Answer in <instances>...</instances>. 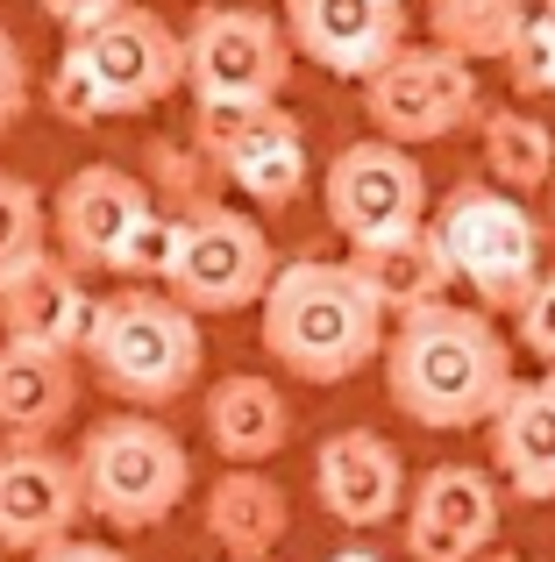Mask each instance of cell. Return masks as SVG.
<instances>
[{
  "label": "cell",
  "instance_id": "277c9868",
  "mask_svg": "<svg viewBox=\"0 0 555 562\" xmlns=\"http://www.w3.org/2000/svg\"><path fill=\"white\" fill-rule=\"evenodd\" d=\"M79 484L93 520H107L114 535H143L171 520L179 498L193 492V456L150 413H107L79 441Z\"/></svg>",
  "mask_w": 555,
  "mask_h": 562
},
{
  "label": "cell",
  "instance_id": "2e32d148",
  "mask_svg": "<svg viewBox=\"0 0 555 562\" xmlns=\"http://www.w3.org/2000/svg\"><path fill=\"white\" fill-rule=\"evenodd\" d=\"M93 292H86L79 263H57L50 249L29 257L22 271L0 278V335L8 342H36V349H86V328H93Z\"/></svg>",
  "mask_w": 555,
  "mask_h": 562
},
{
  "label": "cell",
  "instance_id": "8992f818",
  "mask_svg": "<svg viewBox=\"0 0 555 562\" xmlns=\"http://www.w3.org/2000/svg\"><path fill=\"white\" fill-rule=\"evenodd\" d=\"M363 114L385 143H442L456 128L485 122V93H477L471 57L442 50V43H399L385 65L363 79Z\"/></svg>",
  "mask_w": 555,
  "mask_h": 562
},
{
  "label": "cell",
  "instance_id": "cb8c5ba5",
  "mask_svg": "<svg viewBox=\"0 0 555 562\" xmlns=\"http://www.w3.org/2000/svg\"><path fill=\"white\" fill-rule=\"evenodd\" d=\"M520 14H528V0H428V36L442 50L471 57V65H485V57L506 65V50L520 36Z\"/></svg>",
  "mask_w": 555,
  "mask_h": 562
},
{
  "label": "cell",
  "instance_id": "e575fe53",
  "mask_svg": "<svg viewBox=\"0 0 555 562\" xmlns=\"http://www.w3.org/2000/svg\"><path fill=\"white\" fill-rule=\"evenodd\" d=\"M477 562H520V555H513V549H485Z\"/></svg>",
  "mask_w": 555,
  "mask_h": 562
},
{
  "label": "cell",
  "instance_id": "4dcf8cb0",
  "mask_svg": "<svg viewBox=\"0 0 555 562\" xmlns=\"http://www.w3.org/2000/svg\"><path fill=\"white\" fill-rule=\"evenodd\" d=\"M22 114H29V57H22V43L0 29V136H8Z\"/></svg>",
  "mask_w": 555,
  "mask_h": 562
},
{
  "label": "cell",
  "instance_id": "ffe728a7",
  "mask_svg": "<svg viewBox=\"0 0 555 562\" xmlns=\"http://www.w3.org/2000/svg\"><path fill=\"white\" fill-rule=\"evenodd\" d=\"M207 441L222 449V463H271L278 449L292 441V406L271 378L257 371H228L207 392Z\"/></svg>",
  "mask_w": 555,
  "mask_h": 562
},
{
  "label": "cell",
  "instance_id": "ba28073f",
  "mask_svg": "<svg viewBox=\"0 0 555 562\" xmlns=\"http://www.w3.org/2000/svg\"><path fill=\"white\" fill-rule=\"evenodd\" d=\"M320 200H328V221L342 228L349 249L399 243V235L428 228V171L406 143H385V136L342 143L328 179H320Z\"/></svg>",
  "mask_w": 555,
  "mask_h": 562
},
{
  "label": "cell",
  "instance_id": "d6a6232c",
  "mask_svg": "<svg viewBox=\"0 0 555 562\" xmlns=\"http://www.w3.org/2000/svg\"><path fill=\"white\" fill-rule=\"evenodd\" d=\"M36 8H43V14H50V22H57V29H79V22H86V14H100V8H114V0H36Z\"/></svg>",
  "mask_w": 555,
  "mask_h": 562
},
{
  "label": "cell",
  "instance_id": "ac0fdd59",
  "mask_svg": "<svg viewBox=\"0 0 555 562\" xmlns=\"http://www.w3.org/2000/svg\"><path fill=\"white\" fill-rule=\"evenodd\" d=\"M491 463L513 498H555V371L506 392V406L491 413Z\"/></svg>",
  "mask_w": 555,
  "mask_h": 562
},
{
  "label": "cell",
  "instance_id": "4fadbf2b",
  "mask_svg": "<svg viewBox=\"0 0 555 562\" xmlns=\"http://www.w3.org/2000/svg\"><path fill=\"white\" fill-rule=\"evenodd\" d=\"M285 36L335 79H371L406 43V0H285Z\"/></svg>",
  "mask_w": 555,
  "mask_h": 562
},
{
  "label": "cell",
  "instance_id": "7c38bea8",
  "mask_svg": "<svg viewBox=\"0 0 555 562\" xmlns=\"http://www.w3.org/2000/svg\"><path fill=\"white\" fill-rule=\"evenodd\" d=\"M499 541V484L477 463H434L406 492V555L414 562H477Z\"/></svg>",
  "mask_w": 555,
  "mask_h": 562
},
{
  "label": "cell",
  "instance_id": "9c48e42d",
  "mask_svg": "<svg viewBox=\"0 0 555 562\" xmlns=\"http://www.w3.org/2000/svg\"><path fill=\"white\" fill-rule=\"evenodd\" d=\"M278 278L271 235L250 214H228L222 200L185 214V243L171 263V300H185L193 314H242V306H264Z\"/></svg>",
  "mask_w": 555,
  "mask_h": 562
},
{
  "label": "cell",
  "instance_id": "30bf717a",
  "mask_svg": "<svg viewBox=\"0 0 555 562\" xmlns=\"http://www.w3.org/2000/svg\"><path fill=\"white\" fill-rule=\"evenodd\" d=\"M292 79V36L264 8H200L185 29L193 100H278Z\"/></svg>",
  "mask_w": 555,
  "mask_h": 562
},
{
  "label": "cell",
  "instance_id": "e0dca14e",
  "mask_svg": "<svg viewBox=\"0 0 555 562\" xmlns=\"http://www.w3.org/2000/svg\"><path fill=\"white\" fill-rule=\"evenodd\" d=\"M79 413L71 349H36L0 335V441H50Z\"/></svg>",
  "mask_w": 555,
  "mask_h": 562
},
{
  "label": "cell",
  "instance_id": "7402d4cb",
  "mask_svg": "<svg viewBox=\"0 0 555 562\" xmlns=\"http://www.w3.org/2000/svg\"><path fill=\"white\" fill-rule=\"evenodd\" d=\"M349 263H356V278L371 285V300L385 306L392 321L420 314V306H442L449 285H456V271H449L442 243H434L428 228L399 235V243H371V249H349Z\"/></svg>",
  "mask_w": 555,
  "mask_h": 562
},
{
  "label": "cell",
  "instance_id": "52a82bcc",
  "mask_svg": "<svg viewBox=\"0 0 555 562\" xmlns=\"http://www.w3.org/2000/svg\"><path fill=\"white\" fill-rule=\"evenodd\" d=\"M65 57L93 71L114 114H150L185 86V36H171L136 0H114V8L86 14L79 29H65Z\"/></svg>",
  "mask_w": 555,
  "mask_h": 562
},
{
  "label": "cell",
  "instance_id": "1f68e13d",
  "mask_svg": "<svg viewBox=\"0 0 555 562\" xmlns=\"http://www.w3.org/2000/svg\"><path fill=\"white\" fill-rule=\"evenodd\" d=\"M29 562H128L114 541H79V535H65V541H50V549H36Z\"/></svg>",
  "mask_w": 555,
  "mask_h": 562
},
{
  "label": "cell",
  "instance_id": "d4e9b609",
  "mask_svg": "<svg viewBox=\"0 0 555 562\" xmlns=\"http://www.w3.org/2000/svg\"><path fill=\"white\" fill-rule=\"evenodd\" d=\"M214 179L222 171L200 157V143H150V192L165 214H200L214 206Z\"/></svg>",
  "mask_w": 555,
  "mask_h": 562
},
{
  "label": "cell",
  "instance_id": "7a4b0ae2",
  "mask_svg": "<svg viewBox=\"0 0 555 562\" xmlns=\"http://www.w3.org/2000/svg\"><path fill=\"white\" fill-rule=\"evenodd\" d=\"M385 306L371 300V285L356 278V263L328 257H292L278 263L264 292V357L285 378L306 384H342L363 363L385 357Z\"/></svg>",
  "mask_w": 555,
  "mask_h": 562
},
{
  "label": "cell",
  "instance_id": "3957f363",
  "mask_svg": "<svg viewBox=\"0 0 555 562\" xmlns=\"http://www.w3.org/2000/svg\"><path fill=\"white\" fill-rule=\"evenodd\" d=\"M86 363L107 384L122 406H171L200 384V363H207V335H200V314L171 292H107L93 306V328H86Z\"/></svg>",
  "mask_w": 555,
  "mask_h": 562
},
{
  "label": "cell",
  "instance_id": "f546056e",
  "mask_svg": "<svg viewBox=\"0 0 555 562\" xmlns=\"http://www.w3.org/2000/svg\"><path fill=\"white\" fill-rule=\"evenodd\" d=\"M513 328H520V342L555 371V271H542V285L528 292V306L513 314Z\"/></svg>",
  "mask_w": 555,
  "mask_h": 562
},
{
  "label": "cell",
  "instance_id": "836d02e7",
  "mask_svg": "<svg viewBox=\"0 0 555 562\" xmlns=\"http://www.w3.org/2000/svg\"><path fill=\"white\" fill-rule=\"evenodd\" d=\"M328 562H385L377 549H342V555H328Z\"/></svg>",
  "mask_w": 555,
  "mask_h": 562
},
{
  "label": "cell",
  "instance_id": "4316f807",
  "mask_svg": "<svg viewBox=\"0 0 555 562\" xmlns=\"http://www.w3.org/2000/svg\"><path fill=\"white\" fill-rule=\"evenodd\" d=\"M179 243H185V214H165V206H150V214L136 221V235L122 243L114 271H122L128 285H171V263H179Z\"/></svg>",
  "mask_w": 555,
  "mask_h": 562
},
{
  "label": "cell",
  "instance_id": "484cf974",
  "mask_svg": "<svg viewBox=\"0 0 555 562\" xmlns=\"http://www.w3.org/2000/svg\"><path fill=\"white\" fill-rule=\"evenodd\" d=\"M43 235H50V214H43V192L29 179H8L0 171V278L22 271L29 257H43Z\"/></svg>",
  "mask_w": 555,
  "mask_h": 562
},
{
  "label": "cell",
  "instance_id": "9a60e30c",
  "mask_svg": "<svg viewBox=\"0 0 555 562\" xmlns=\"http://www.w3.org/2000/svg\"><path fill=\"white\" fill-rule=\"evenodd\" d=\"M314 492H320V513H328V520L371 535V527L399 520L406 463H399V449H392L385 435H371V427H342V435H328L320 456H314Z\"/></svg>",
  "mask_w": 555,
  "mask_h": 562
},
{
  "label": "cell",
  "instance_id": "f1b7e54d",
  "mask_svg": "<svg viewBox=\"0 0 555 562\" xmlns=\"http://www.w3.org/2000/svg\"><path fill=\"white\" fill-rule=\"evenodd\" d=\"M43 100H50V114H57L65 128H100V122H114V100L100 93V79L79 65V57H57V65H50Z\"/></svg>",
  "mask_w": 555,
  "mask_h": 562
},
{
  "label": "cell",
  "instance_id": "603a6c76",
  "mask_svg": "<svg viewBox=\"0 0 555 562\" xmlns=\"http://www.w3.org/2000/svg\"><path fill=\"white\" fill-rule=\"evenodd\" d=\"M477 165L491 186L506 192H542L555 179V136L548 122H534L528 108H491L477 122Z\"/></svg>",
  "mask_w": 555,
  "mask_h": 562
},
{
  "label": "cell",
  "instance_id": "5b68a950",
  "mask_svg": "<svg viewBox=\"0 0 555 562\" xmlns=\"http://www.w3.org/2000/svg\"><path fill=\"white\" fill-rule=\"evenodd\" d=\"M428 235L442 243L449 271L485 300V314H520L542 285V221L491 179H463L428 214Z\"/></svg>",
  "mask_w": 555,
  "mask_h": 562
},
{
  "label": "cell",
  "instance_id": "8fae6325",
  "mask_svg": "<svg viewBox=\"0 0 555 562\" xmlns=\"http://www.w3.org/2000/svg\"><path fill=\"white\" fill-rule=\"evenodd\" d=\"M86 520L79 456H57L50 441H8L0 449V549L36 555Z\"/></svg>",
  "mask_w": 555,
  "mask_h": 562
},
{
  "label": "cell",
  "instance_id": "6da1fadb",
  "mask_svg": "<svg viewBox=\"0 0 555 562\" xmlns=\"http://www.w3.org/2000/svg\"><path fill=\"white\" fill-rule=\"evenodd\" d=\"M385 392L414 427L456 435V427H491V413L513 392V349L491 328L485 306H420L385 335Z\"/></svg>",
  "mask_w": 555,
  "mask_h": 562
},
{
  "label": "cell",
  "instance_id": "83f0119b",
  "mask_svg": "<svg viewBox=\"0 0 555 562\" xmlns=\"http://www.w3.org/2000/svg\"><path fill=\"white\" fill-rule=\"evenodd\" d=\"M506 71H513L520 93H555V0H528L520 36L506 50Z\"/></svg>",
  "mask_w": 555,
  "mask_h": 562
},
{
  "label": "cell",
  "instance_id": "5bb4252c",
  "mask_svg": "<svg viewBox=\"0 0 555 562\" xmlns=\"http://www.w3.org/2000/svg\"><path fill=\"white\" fill-rule=\"evenodd\" d=\"M150 206H157V192L143 179H128V171H114V165H79L57 186V206H50L65 263H79V271H114L122 243L136 235V221L150 214Z\"/></svg>",
  "mask_w": 555,
  "mask_h": 562
},
{
  "label": "cell",
  "instance_id": "44dd1931",
  "mask_svg": "<svg viewBox=\"0 0 555 562\" xmlns=\"http://www.w3.org/2000/svg\"><path fill=\"white\" fill-rule=\"evenodd\" d=\"M292 527L285 492L257 463H228L207 492V535L228 549V562H264Z\"/></svg>",
  "mask_w": 555,
  "mask_h": 562
},
{
  "label": "cell",
  "instance_id": "d6986e66",
  "mask_svg": "<svg viewBox=\"0 0 555 562\" xmlns=\"http://www.w3.org/2000/svg\"><path fill=\"white\" fill-rule=\"evenodd\" d=\"M222 179L236 192H250L257 206H292L306 192V128L292 122L278 100H264V108L250 114V128L228 143Z\"/></svg>",
  "mask_w": 555,
  "mask_h": 562
}]
</instances>
